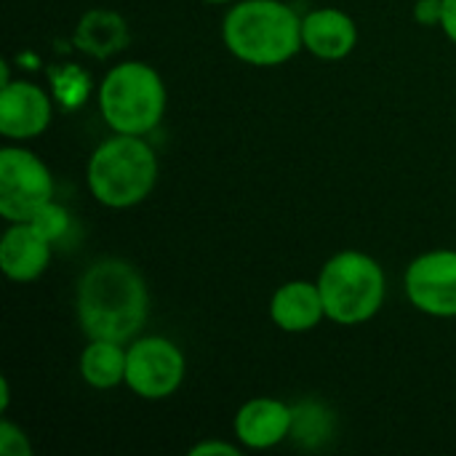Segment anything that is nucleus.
I'll list each match as a JSON object with an SVG mask.
<instances>
[{"label":"nucleus","instance_id":"obj_1","mask_svg":"<svg viewBox=\"0 0 456 456\" xmlns=\"http://www.w3.org/2000/svg\"><path fill=\"white\" fill-rule=\"evenodd\" d=\"M75 313L88 339L134 342L150 318L147 283L131 262L99 259L77 281Z\"/></svg>","mask_w":456,"mask_h":456},{"label":"nucleus","instance_id":"obj_2","mask_svg":"<svg viewBox=\"0 0 456 456\" xmlns=\"http://www.w3.org/2000/svg\"><path fill=\"white\" fill-rule=\"evenodd\" d=\"M222 37L235 59L254 67L286 64L305 48L302 19L281 0L235 3L222 21Z\"/></svg>","mask_w":456,"mask_h":456},{"label":"nucleus","instance_id":"obj_3","mask_svg":"<svg viewBox=\"0 0 456 456\" xmlns=\"http://www.w3.org/2000/svg\"><path fill=\"white\" fill-rule=\"evenodd\" d=\"M158 182L155 150L134 134H115L88 160V190L107 208L139 206Z\"/></svg>","mask_w":456,"mask_h":456},{"label":"nucleus","instance_id":"obj_4","mask_svg":"<svg viewBox=\"0 0 456 456\" xmlns=\"http://www.w3.org/2000/svg\"><path fill=\"white\" fill-rule=\"evenodd\" d=\"M318 289L329 321L339 326H358L382 310L387 281L374 256L363 251H339L323 265Z\"/></svg>","mask_w":456,"mask_h":456},{"label":"nucleus","instance_id":"obj_5","mask_svg":"<svg viewBox=\"0 0 456 456\" xmlns=\"http://www.w3.org/2000/svg\"><path fill=\"white\" fill-rule=\"evenodd\" d=\"M99 110L115 134H150L166 112V86L155 67L123 61L99 86Z\"/></svg>","mask_w":456,"mask_h":456},{"label":"nucleus","instance_id":"obj_6","mask_svg":"<svg viewBox=\"0 0 456 456\" xmlns=\"http://www.w3.org/2000/svg\"><path fill=\"white\" fill-rule=\"evenodd\" d=\"M48 200H53V179L48 166L24 147H3L0 216L8 222H27Z\"/></svg>","mask_w":456,"mask_h":456},{"label":"nucleus","instance_id":"obj_7","mask_svg":"<svg viewBox=\"0 0 456 456\" xmlns=\"http://www.w3.org/2000/svg\"><path fill=\"white\" fill-rule=\"evenodd\" d=\"M184 379V355L166 337H144L131 342L126 361V385L144 401H163L179 390Z\"/></svg>","mask_w":456,"mask_h":456},{"label":"nucleus","instance_id":"obj_8","mask_svg":"<svg viewBox=\"0 0 456 456\" xmlns=\"http://www.w3.org/2000/svg\"><path fill=\"white\" fill-rule=\"evenodd\" d=\"M409 302L433 318H456V251L438 248L406 267Z\"/></svg>","mask_w":456,"mask_h":456},{"label":"nucleus","instance_id":"obj_9","mask_svg":"<svg viewBox=\"0 0 456 456\" xmlns=\"http://www.w3.org/2000/svg\"><path fill=\"white\" fill-rule=\"evenodd\" d=\"M51 123V99L48 94L29 83L16 80L5 83L0 91V134L13 142H27L40 136Z\"/></svg>","mask_w":456,"mask_h":456},{"label":"nucleus","instance_id":"obj_10","mask_svg":"<svg viewBox=\"0 0 456 456\" xmlns=\"http://www.w3.org/2000/svg\"><path fill=\"white\" fill-rule=\"evenodd\" d=\"M51 240L32 222H13L0 240V267L8 281L29 283L45 273Z\"/></svg>","mask_w":456,"mask_h":456},{"label":"nucleus","instance_id":"obj_11","mask_svg":"<svg viewBox=\"0 0 456 456\" xmlns=\"http://www.w3.org/2000/svg\"><path fill=\"white\" fill-rule=\"evenodd\" d=\"M294 430V409L278 398H254L235 414V436L246 449L265 452L286 441Z\"/></svg>","mask_w":456,"mask_h":456},{"label":"nucleus","instance_id":"obj_12","mask_svg":"<svg viewBox=\"0 0 456 456\" xmlns=\"http://www.w3.org/2000/svg\"><path fill=\"white\" fill-rule=\"evenodd\" d=\"M302 40L313 56L323 61H339L353 53L358 43V27L353 16L339 8H318L302 19Z\"/></svg>","mask_w":456,"mask_h":456},{"label":"nucleus","instance_id":"obj_13","mask_svg":"<svg viewBox=\"0 0 456 456\" xmlns=\"http://www.w3.org/2000/svg\"><path fill=\"white\" fill-rule=\"evenodd\" d=\"M270 318L278 329L289 334L313 331L326 318V305L318 283L289 281L270 299Z\"/></svg>","mask_w":456,"mask_h":456},{"label":"nucleus","instance_id":"obj_14","mask_svg":"<svg viewBox=\"0 0 456 456\" xmlns=\"http://www.w3.org/2000/svg\"><path fill=\"white\" fill-rule=\"evenodd\" d=\"M128 40H131V35H128L126 19L107 8H94V11L83 13L72 32V43L83 53H91L96 59H107V56L123 51L128 45Z\"/></svg>","mask_w":456,"mask_h":456},{"label":"nucleus","instance_id":"obj_15","mask_svg":"<svg viewBox=\"0 0 456 456\" xmlns=\"http://www.w3.org/2000/svg\"><path fill=\"white\" fill-rule=\"evenodd\" d=\"M126 361L128 350L120 342L91 339L80 355V377L96 390H110L126 382Z\"/></svg>","mask_w":456,"mask_h":456},{"label":"nucleus","instance_id":"obj_16","mask_svg":"<svg viewBox=\"0 0 456 456\" xmlns=\"http://www.w3.org/2000/svg\"><path fill=\"white\" fill-rule=\"evenodd\" d=\"M27 222H32L51 243H56V240L67 232V227H69L67 211H64L59 203H53V200H48L43 208H37V211L32 214V219H27Z\"/></svg>","mask_w":456,"mask_h":456},{"label":"nucleus","instance_id":"obj_17","mask_svg":"<svg viewBox=\"0 0 456 456\" xmlns=\"http://www.w3.org/2000/svg\"><path fill=\"white\" fill-rule=\"evenodd\" d=\"M0 454L3 456H29L32 446L24 436L21 428H16L13 422L3 419L0 422Z\"/></svg>","mask_w":456,"mask_h":456},{"label":"nucleus","instance_id":"obj_18","mask_svg":"<svg viewBox=\"0 0 456 456\" xmlns=\"http://www.w3.org/2000/svg\"><path fill=\"white\" fill-rule=\"evenodd\" d=\"M414 16L419 24H441L444 16V0H419L414 8Z\"/></svg>","mask_w":456,"mask_h":456},{"label":"nucleus","instance_id":"obj_19","mask_svg":"<svg viewBox=\"0 0 456 456\" xmlns=\"http://www.w3.org/2000/svg\"><path fill=\"white\" fill-rule=\"evenodd\" d=\"M208 454H224V456H238V446L235 444H222V441H203L198 446L190 449V456H208Z\"/></svg>","mask_w":456,"mask_h":456},{"label":"nucleus","instance_id":"obj_20","mask_svg":"<svg viewBox=\"0 0 456 456\" xmlns=\"http://www.w3.org/2000/svg\"><path fill=\"white\" fill-rule=\"evenodd\" d=\"M441 29L446 37L456 43V0H444V16H441Z\"/></svg>","mask_w":456,"mask_h":456},{"label":"nucleus","instance_id":"obj_21","mask_svg":"<svg viewBox=\"0 0 456 456\" xmlns=\"http://www.w3.org/2000/svg\"><path fill=\"white\" fill-rule=\"evenodd\" d=\"M203 3H214V5H224V3H232V0H203Z\"/></svg>","mask_w":456,"mask_h":456}]
</instances>
